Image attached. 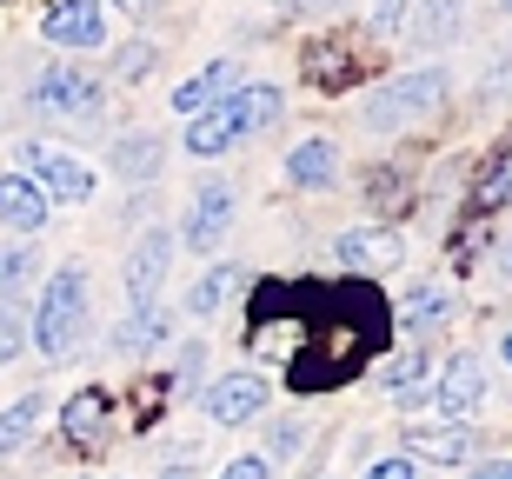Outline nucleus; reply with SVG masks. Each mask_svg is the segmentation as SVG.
<instances>
[{
	"mask_svg": "<svg viewBox=\"0 0 512 479\" xmlns=\"http://www.w3.org/2000/svg\"><path fill=\"white\" fill-rule=\"evenodd\" d=\"M280 120V87H240L220 107H207L200 120H187V154L193 160H220L227 147H240L247 134Z\"/></svg>",
	"mask_w": 512,
	"mask_h": 479,
	"instance_id": "f257e3e1",
	"label": "nucleus"
},
{
	"mask_svg": "<svg viewBox=\"0 0 512 479\" xmlns=\"http://www.w3.org/2000/svg\"><path fill=\"white\" fill-rule=\"evenodd\" d=\"M87 273L80 267H60L54 280H47V293H40V313H34V340L47 360H67L80 346V333H87Z\"/></svg>",
	"mask_w": 512,
	"mask_h": 479,
	"instance_id": "f03ea898",
	"label": "nucleus"
},
{
	"mask_svg": "<svg viewBox=\"0 0 512 479\" xmlns=\"http://www.w3.org/2000/svg\"><path fill=\"white\" fill-rule=\"evenodd\" d=\"M446 94H453L446 67H419V74H399V80H386V87H373L366 107H360V120L373 127V134H393V127H406V120L446 107Z\"/></svg>",
	"mask_w": 512,
	"mask_h": 479,
	"instance_id": "7ed1b4c3",
	"label": "nucleus"
},
{
	"mask_svg": "<svg viewBox=\"0 0 512 479\" xmlns=\"http://www.w3.org/2000/svg\"><path fill=\"white\" fill-rule=\"evenodd\" d=\"M27 100H34V114H47V120H94L100 114V80L60 60V67H47V74L27 87Z\"/></svg>",
	"mask_w": 512,
	"mask_h": 479,
	"instance_id": "20e7f679",
	"label": "nucleus"
},
{
	"mask_svg": "<svg viewBox=\"0 0 512 479\" xmlns=\"http://www.w3.org/2000/svg\"><path fill=\"white\" fill-rule=\"evenodd\" d=\"M20 160H27V180H34L40 193H47V200H87V193H94V173H87V160H74L67 154V147H40V140H27V147H20Z\"/></svg>",
	"mask_w": 512,
	"mask_h": 479,
	"instance_id": "39448f33",
	"label": "nucleus"
},
{
	"mask_svg": "<svg viewBox=\"0 0 512 479\" xmlns=\"http://www.w3.org/2000/svg\"><path fill=\"white\" fill-rule=\"evenodd\" d=\"M333 260L353 273H393L399 260H406V240H399L393 227H353L333 240Z\"/></svg>",
	"mask_w": 512,
	"mask_h": 479,
	"instance_id": "423d86ee",
	"label": "nucleus"
},
{
	"mask_svg": "<svg viewBox=\"0 0 512 479\" xmlns=\"http://www.w3.org/2000/svg\"><path fill=\"white\" fill-rule=\"evenodd\" d=\"M167 260H173V233H160V227L127 253V300H133V313H147L153 300H160V287H167Z\"/></svg>",
	"mask_w": 512,
	"mask_h": 479,
	"instance_id": "0eeeda50",
	"label": "nucleus"
},
{
	"mask_svg": "<svg viewBox=\"0 0 512 479\" xmlns=\"http://www.w3.org/2000/svg\"><path fill=\"white\" fill-rule=\"evenodd\" d=\"M40 34L54 47H100L107 40V14H100V0H54L40 14Z\"/></svg>",
	"mask_w": 512,
	"mask_h": 479,
	"instance_id": "6e6552de",
	"label": "nucleus"
},
{
	"mask_svg": "<svg viewBox=\"0 0 512 479\" xmlns=\"http://www.w3.org/2000/svg\"><path fill=\"white\" fill-rule=\"evenodd\" d=\"M227 227H233V187L207 180V187L193 193V213H187V227H180V240H187L193 253H213L227 240Z\"/></svg>",
	"mask_w": 512,
	"mask_h": 479,
	"instance_id": "1a4fd4ad",
	"label": "nucleus"
},
{
	"mask_svg": "<svg viewBox=\"0 0 512 479\" xmlns=\"http://www.w3.org/2000/svg\"><path fill=\"white\" fill-rule=\"evenodd\" d=\"M433 400H439V413H446V420H466V413L486 400V366H479L473 353H453V360H446V373L433 380Z\"/></svg>",
	"mask_w": 512,
	"mask_h": 479,
	"instance_id": "9d476101",
	"label": "nucleus"
},
{
	"mask_svg": "<svg viewBox=\"0 0 512 479\" xmlns=\"http://www.w3.org/2000/svg\"><path fill=\"white\" fill-rule=\"evenodd\" d=\"M266 393H273V386H266L260 373H227L220 386H207V420L213 426H240V420H253V413L266 406Z\"/></svg>",
	"mask_w": 512,
	"mask_h": 479,
	"instance_id": "9b49d317",
	"label": "nucleus"
},
{
	"mask_svg": "<svg viewBox=\"0 0 512 479\" xmlns=\"http://www.w3.org/2000/svg\"><path fill=\"white\" fill-rule=\"evenodd\" d=\"M227 94H240V67H233V60H213V67H200L193 80H180V87H173V114L200 120L207 107H220Z\"/></svg>",
	"mask_w": 512,
	"mask_h": 479,
	"instance_id": "f8f14e48",
	"label": "nucleus"
},
{
	"mask_svg": "<svg viewBox=\"0 0 512 479\" xmlns=\"http://www.w3.org/2000/svg\"><path fill=\"white\" fill-rule=\"evenodd\" d=\"M0 220L14 233H40L47 220H54V200L27 180V173H0Z\"/></svg>",
	"mask_w": 512,
	"mask_h": 479,
	"instance_id": "ddd939ff",
	"label": "nucleus"
},
{
	"mask_svg": "<svg viewBox=\"0 0 512 479\" xmlns=\"http://www.w3.org/2000/svg\"><path fill=\"white\" fill-rule=\"evenodd\" d=\"M406 453L413 460L459 466V460H473V433L466 426H406Z\"/></svg>",
	"mask_w": 512,
	"mask_h": 479,
	"instance_id": "4468645a",
	"label": "nucleus"
},
{
	"mask_svg": "<svg viewBox=\"0 0 512 479\" xmlns=\"http://www.w3.org/2000/svg\"><path fill=\"white\" fill-rule=\"evenodd\" d=\"M107 420H114V400H107L100 386L74 393V400H67V413H60V426H67V440H74V446H94L100 433H107Z\"/></svg>",
	"mask_w": 512,
	"mask_h": 479,
	"instance_id": "2eb2a0df",
	"label": "nucleus"
},
{
	"mask_svg": "<svg viewBox=\"0 0 512 479\" xmlns=\"http://www.w3.org/2000/svg\"><path fill=\"white\" fill-rule=\"evenodd\" d=\"M333 173H340L333 140H300L293 160H286V180H293V187H333Z\"/></svg>",
	"mask_w": 512,
	"mask_h": 479,
	"instance_id": "dca6fc26",
	"label": "nucleus"
},
{
	"mask_svg": "<svg viewBox=\"0 0 512 479\" xmlns=\"http://www.w3.org/2000/svg\"><path fill=\"white\" fill-rule=\"evenodd\" d=\"M160 154H167L160 134H120L114 140V173L120 180H153V173H160Z\"/></svg>",
	"mask_w": 512,
	"mask_h": 479,
	"instance_id": "f3484780",
	"label": "nucleus"
},
{
	"mask_svg": "<svg viewBox=\"0 0 512 479\" xmlns=\"http://www.w3.org/2000/svg\"><path fill=\"white\" fill-rule=\"evenodd\" d=\"M40 413H47V400H40V393H20V400L0 413V453H20V446L34 440Z\"/></svg>",
	"mask_w": 512,
	"mask_h": 479,
	"instance_id": "a211bd4d",
	"label": "nucleus"
},
{
	"mask_svg": "<svg viewBox=\"0 0 512 479\" xmlns=\"http://www.w3.org/2000/svg\"><path fill=\"white\" fill-rule=\"evenodd\" d=\"M386 393H393L399 406L426 400V353H419V346H413V353H399V360L386 366Z\"/></svg>",
	"mask_w": 512,
	"mask_h": 479,
	"instance_id": "6ab92c4d",
	"label": "nucleus"
},
{
	"mask_svg": "<svg viewBox=\"0 0 512 479\" xmlns=\"http://www.w3.org/2000/svg\"><path fill=\"white\" fill-rule=\"evenodd\" d=\"M233 287H240V267H207V280H193V293H187V313H193V320L220 313Z\"/></svg>",
	"mask_w": 512,
	"mask_h": 479,
	"instance_id": "aec40b11",
	"label": "nucleus"
},
{
	"mask_svg": "<svg viewBox=\"0 0 512 479\" xmlns=\"http://www.w3.org/2000/svg\"><path fill=\"white\" fill-rule=\"evenodd\" d=\"M446 307H453L446 287H413L406 300H399V326H406V333H426V326L446 320Z\"/></svg>",
	"mask_w": 512,
	"mask_h": 479,
	"instance_id": "412c9836",
	"label": "nucleus"
},
{
	"mask_svg": "<svg viewBox=\"0 0 512 479\" xmlns=\"http://www.w3.org/2000/svg\"><path fill=\"white\" fill-rule=\"evenodd\" d=\"M453 34H459V0H426L413 20V40L419 47H446Z\"/></svg>",
	"mask_w": 512,
	"mask_h": 479,
	"instance_id": "4be33fe9",
	"label": "nucleus"
},
{
	"mask_svg": "<svg viewBox=\"0 0 512 479\" xmlns=\"http://www.w3.org/2000/svg\"><path fill=\"white\" fill-rule=\"evenodd\" d=\"M160 340H167V313H160V307L133 313V320L114 333V346H120V353H147V346H160Z\"/></svg>",
	"mask_w": 512,
	"mask_h": 479,
	"instance_id": "5701e85b",
	"label": "nucleus"
},
{
	"mask_svg": "<svg viewBox=\"0 0 512 479\" xmlns=\"http://www.w3.org/2000/svg\"><path fill=\"white\" fill-rule=\"evenodd\" d=\"M27 280H34V253L27 247H0V300H14Z\"/></svg>",
	"mask_w": 512,
	"mask_h": 479,
	"instance_id": "b1692460",
	"label": "nucleus"
},
{
	"mask_svg": "<svg viewBox=\"0 0 512 479\" xmlns=\"http://www.w3.org/2000/svg\"><path fill=\"white\" fill-rule=\"evenodd\" d=\"M200 366H207V346H200V340H187V346H180V366H173V393H193Z\"/></svg>",
	"mask_w": 512,
	"mask_h": 479,
	"instance_id": "393cba45",
	"label": "nucleus"
},
{
	"mask_svg": "<svg viewBox=\"0 0 512 479\" xmlns=\"http://www.w3.org/2000/svg\"><path fill=\"white\" fill-rule=\"evenodd\" d=\"M20 346H27V320H20V313L7 307V300H0V366L14 360Z\"/></svg>",
	"mask_w": 512,
	"mask_h": 479,
	"instance_id": "a878e982",
	"label": "nucleus"
},
{
	"mask_svg": "<svg viewBox=\"0 0 512 479\" xmlns=\"http://www.w3.org/2000/svg\"><path fill=\"white\" fill-rule=\"evenodd\" d=\"M300 440H306V426H300V420H280V426H266V453H293Z\"/></svg>",
	"mask_w": 512,
	"mask_h": 479,
	"instance_id": "bb28decb",
	"label": "nucleus"
},
{
	"mask_svg": "<svg viewBox=\"0 0 512 479\" xmlns=\"http://www.w3.org/2000/svg\"><path fill=\"white\" fill-rule=\"evenodd\" d=\"M147 67H153V47H147V40H133V47H120V74H127V80H140Z\"/></svg>",
	"mask_w": 512,
	"mask_h": 479,
	"instance_id": "cd10ccee",
	"label": "nucleus"
},
{
	"mask_svg": "<svg viewBox=\"0 0 512 479\" xmlns=\"http://www.w3.org/2000/svg\"><path fill=\"white\" fill-rule=\"evenodd\" d=\"M366 479H413V460H406V453H393V460H373V466H366Z\"/></svg>",
	"mask_w": 512,
	"mask_h": 479,
	"instance_id": "c85d7f7f",
	"label": "nucleus"
},
{
	"mask_svg": "<svg viewBox=\"0 0 512 479\" xmlns=\"http://www.w3.org/2000/svg\"><path fill=\"white\" fill-rule=\"evenodd\" d=\"M220 479H273V466H266L260 453H247V460H233V466H227Z\"/></svg>",
	"mask_w": 512,
	"mask_h": 479,
	"instance_id": "c756f323",
	"label": "nucleus"
},
{
	"mask_svg": "<svg viewBox=\"0 0 512 479\" xmlns=\"http://www.w3.org/2000/svg\"><path fill=\"white\" fill-rule=\"evenodd\" d=\"M506 200H512V160L499 167V180H493V187H486V207H506Z\"/></svg>",
	"mask_w": 512,
	"mask_h": 479,
	"instance_id": "7c9ffc66",
	"label": "nucleus"
},
{
	"mask_svg": "<svg viewBox=\"0 0 512 479\" xmlns=\"http://www.w3.org/2000/svg\"><path fill=\"white\" fill-rule=\"evenodd\" d=\"M399 14H406V0H373V20L380 27H399Z\"/></svg>",
	"mask_w": 512,
	"mask_h": 479,
	"instance_id": "2f4dec72",
	"label": "nucleus"
},
{
	"mask_svg": "<svg viewBox=\"0 0 512 479\" xmlns=\"http://www.w3.org/2000/svg\"><path fill=\"white\" fill-rule=\"evenodd\" d=\"M473 479H512V460H493V466H479Z\"/></svg>",
	"mask_w": 512,
	"mask_h": 479,
	"instance_id": "473e14b6",
	"label": "nucleus"
},
{
	"mask_svg": "<svg viewBox=\"0 0 512 479\" xmlns=\"http://www.w3.org/2000/svg\"><path fill=\"white\" fill-rule=\"evenodd\" d=\"M160 479H193V466H167V473H160Z\"/></svg>",
	"mask_w": 512,
	"mask_h": 479,
	"instance_id": "72a5a7b5",
	"label": "nucleus"
},
{
	"mask_svg": "<svg viewBox=\"0 0 512 479\" xmlns=\"http://www.w3.org/2000/svg\"><path fill=\"white\" fill-rule=\"evenodd\" d=\"M499 267H506V273H512V240H506V247H499Z\"/></svg>",
	"mask_w": 512,
	"mask_h": 479,
	"instance_id": "f704fd0d",
	"label": "nucleus"
},
{
	"mask_svg": "<svg viewBox=\"0 0 512 479\" xmlns=\"http://www.w3.org/2000/svg\"><path fill=\"white\" fill-rule=\"evenodd\" d=\"M120 7H133V14H140V7H153V0H120Z\"/></svg>",
	"mask_w": 512,
	"mask_h": 479,
	"instance_id": "c9c22d12",
	"label": "nucleus"
},
{
	"mask_svg": "<svg viewBox=\"0 0 512 479\" xmlns=\"http://www.w3.org/2000/svg\"><path fill=\"white\" fill-rule=\"evenodd\" d=\"M506 360H512V333H506Z\"/></svg>",
	"mask_w": 512,
	"mask_h": 479,
	"instance_id": "e433bc0d",
	"label": "nucleus"
},
{
	"mask_svg": "<svg viewBox=\"0 0 512 479\" xmlns=\"http://www.w3.org/2000/svg\"><path fill=\"white\" fill-rule=\"evenodd\" d=\"M499 7H506V14H512V0H499Z\"/></svg>",
	"mask_w": 512,
	"mask_h": 479,
	"instance_id": "4c0bfd02",
	"label": "nucleus"
}]
</instances>
